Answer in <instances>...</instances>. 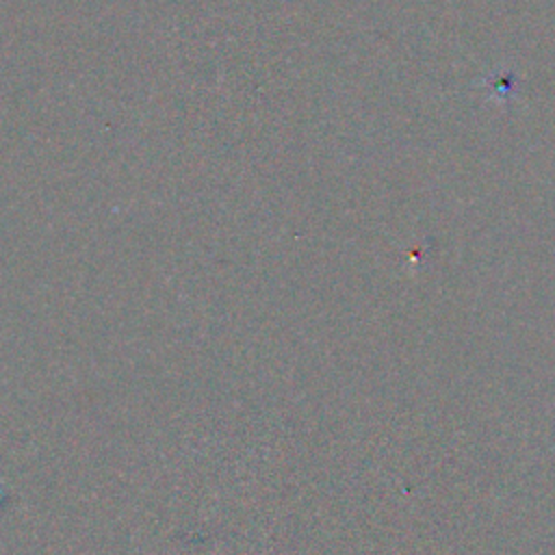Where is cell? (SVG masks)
I'll list each match as a JSON object with an SVG mask.
<instances>
[]
</instances>
